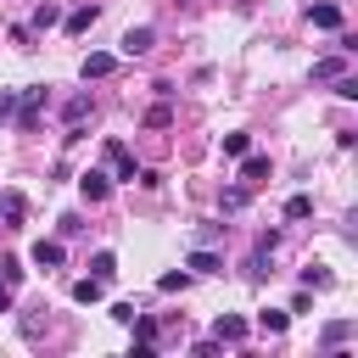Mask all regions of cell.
<instances>
[{
    "label": "cell",
    "mask_w": 358,
    "mask_h": 358,
    "mask_svg": "<svg viewBox=\"0 0 358 358\" xmlns=\"http://www.w3.org/2000/svg\"><path fill=\"white\" fill-rule=\"evenodd\" d=\"M84 112H90V95H73V101H67V123H78Z\"/></svg>",
    "instance_id": "484cf974"
},
{
    "label": "cell",
    "mask_w": 358,
    "mask_h": 358,
    "mask_svg": "<svg viewBox=\"0 0 358 358\" xmlns=\"http://www.w3.org/2000/svg\"><path fill=\"white\" fill-rule=\"evenodd\" d=\"M106 162H112V173H117V179H129V185H134V173H140V168H134V157H129V145H123V140H106Z\"/></svg>",
    "instance_id": "277c9868"
},
{
    "label": "cell",
    "mask_w": 358,
    "mask_h": 358,
    "mask_svg": "<svg viewBox=\"0 0 358 358\" xmlns=\"http://www.w3.org/2000/svg\"><path fill=\"white\" fill-rule=\"evenodd\" d=\"M28 257H34V263H39V268H62V257H67V252H62V241H45V235H39V241H34V252H28Z\"/></svg>",
    "instance_id": "52a82bcc"
},
{
    "label": "cell",
    "mask_w": 358,
    "mask_h": 358,
    "mask_svg": "<svg viewBox=\"0 0 358 358\" xmlns=\"http://www.w3.org/2000/svg\"><path fill=\"white\" fill-rule=\"evenodd\" d=\"M0 218H6V229H22V218H28V196H22V190H0Z\"/></svg>",
    "instance_id": "3957f363"
},
{
    "label": "cell",
    "mask_w": 358,
    "mask_h": 358,
    "mask_svg": "<svg viewBox=\"0 0 358 358\" xmlns=\"http://www.w3.org/2000/svg\"><path fill=\"white\" fill-rule=\"evenodd\" d=\"M112 67H117V56H106V50H90V56L78 62V73H84V78H106Z\"/></svg>",
    "instance_id": "9c48e42d"
},
{
    "label": "cell",
    "mask_w": 358,
    "mask_h": 358,
    "mask_svg": "<svg viewBox=\"0 0 358 358\" xmlns=\"http://www.w3.org/2000/svg\"><path fill=\"white\" fill-rule=\"evenodd\" d=\"M129 324H134V358H151V347H157V319H145V313H134Z\"/></svg>",
    "instance_id": "8992f818"
},
{
    "label": "cell",
    "mask_w": 358,
    "mask_h": 358,
    "mask_svg": "<svg viewBox=\"0 0 358 358\" xmlns=\"http://www.w3.org/2000/svg\"><path fill=\"white\" fill-rule=\"evenodd\" d=\"M341 341H352V319H336V324H324V347L336 352Z\"/></svg>",
    "instance_id": "9a60e30c"
},
{
    "label": "cell",
    "mask_w": 358,
    "mask_h": 358,
    "mask_svg": "<svg viewBox=\"0 0 358 358\" xmlns=\"http://www.w3.org/2000/svg\"><path fill=\"white\" fill-rule=\"evenodd\" d=\"M302 285H308V291H313V285H319V291H324V285H330V274H324V268H319V263H308V268H302Z\"/></svg>",
    "instance_id": "7402d4cb"
},
{
    "label": "cell",
    "mask_w": 358,
    "mask_h": 358,
    "mask_svg": "<svg viewBox=\"0 0 358 358\" xmlns=\"http://www.w3.org/2000/svg\"><path fill=\"white\" fill-rule=\"evenodd\" d=\"M0 313H11V285L0 280Z\"/></svg>",
    "instance_id": "f546056e"
},
{
    "label": "cell",
    "mask_w": 358,
    "mask_h": 358,
    "mask_svg": "<svg viewBox=\"0 0 358 358\" xmlns=\"http://www.w3.org/2000/svg\"><path fill=\"white\" fill-rule=\"evenodd\" d=\"M95 17H101L95 6H78V11H67V34H84V28H90Z\"/></svg>",
    "instance_id": "2e32d148"
},
{
    "label": "cell",
    "mask_w": 358,
    "mask_h": 358,
    "mask_svg": "<svg viewBox=\"0 0 358 358\" xmlns=\"http://www.w3.org/2000/svg\"><path fill=\"white\" fill-rule=\"evenodd\" d=\"M145 123H151V129H168V106H162V101H157V106H151V112H145Z\"/></svg>",
    "instance_id": "83f0119b"
},
{
    "label": "cell",
    "mask_w": 358,
    "mask_h": 358,
    "mask_svg": "<svg viewBox=\"0 0 358 358\" xmlns=\"http://www.w3.org/2000/svg\"><path fill=\"white\" fill-rule=\"evenodd\" d=\"M246 207V190H224V213H241Z\"/></svg>",
    "instance_id": "f1b7e54d"
},
{
    "label": "cell",
    "mask_w": 358,
    "mask_h": 358,
    "mask_svg": "<svg viewBox=\"0 0 358 358\" xmlns=\"http://www.w3.org/2000/svg\"><path fill=\"white\" fill-rule=\"evenodd\" d=\"M185 263H190V274H224V257H218L213 246H196Z\"/></svg>",
    "instance_id": "ba28073f"
},
{
    "label": "cell",
    "mask_w": 358,
    "mask_h": 358,
    "mask_svg": "<svg viewBox=\"0 0 358 358\" xmlns=\"http://www.w3.org/2000/svg\"><path fill=\"white\" fill-rule=\"evenodd\" d=\"M246 330H252V324H246L241 313H218V324H213V341H218V347H241V341H246Z\"/></svg>",
    "instance_id": "6da1fadb"
},
{
    "label": "cell",
    "mask_w": 358,
    "mask_h": 358,
    "mask_svg": "<svg viewBox=\"0 0 358 358\" xmlns=\"http://www.w3.org/2000/svg\"><path fill=\"white\" fill-rule=\"evenodd\" d=\"M101 291H106V280H95V274L73 280V302H101Z\"/></svg>",
    "instance_id": "7c38bea8"
},
{
    "label": "cell",
    "mask_w": 358,
    "mask_h": 358,
    "mask_svg": "<svg viewBox=\"0 0 358 358\" xmlns=\"http://www.w3.org/2000/svg\"><path fill=\"white\" fill-rule=\"evenodd\" d=\"M11 45H22V50H28V45H34V28H28V22H17V28H11Z\"/></svg>",
    "instance_id": "4316f807"
},
{
    "label": "cell",
    "mask_w": 358,
    "mask_h": 358,
    "mask_svg": "<svg viewBox=\"0 0 358 358\" xmlns=\"http://www.w3.org/2000/svg\"><path fill=\"white\" fill-rule=\"evenodd\" d=\"M50 22H62V6H39V11H34V34H45Z\"/></svg>",
    "instance_id": "d6986e66"
},
{
    "label": "cell",
    "mask_w": 358,
    "mask_h": 358,
    "mask_svg": "<svg viewBox=\"0 0 358 358\" xmlns=\"http://www.w3.org/2000/svg\"><path fill=\"white\" fill-rule=\"evenodd\" d=\"M106 190H112V179H106L101 168H84V173H78V196H84V201H106Z\"/></svg>",
    "instance_id": "5b68a950"
},
{
    "label": "cell",
    "mask_w": 358,
    "mask_h": 358,
    "mask_svg": "<svg viewBox=\"0 0 358 358\" xmlns=\"http://www.w3.org/2000/svg\"><path fill=\"white\" fill-rule=\"evenodd\" d=\"M308 213H313V196H291V201H285V218H291V224L308 218Z\"/></svg>",
    "instance_id": "ffe728a7"
},
{
    "label": "cell",
    "mask_w": 358,
    "mask_h": 358,
    "mask_svg": "<svg viewBox=\"0 0 358 358\" xmlns=\"http://www.w3.org/2000/svg\"><path fill=\"white\" fill-rule=\"evenodd\" d=\"M336 95H341V101H358V78L341 73V78H336Z\"/></svg>",
    "instance_id": "603a6c76"
},
{
    "label": "cell",
    "mask_w": 358,
    "mask_h": 358,
    "mask_svg": "<svg viewBox=\"0 0 358 358\" xmlns=\"http://www.w3.org/2000/svg\"><path fill=\"white\" fill-rule=\"evenodd\" d=\"M308 22L313 28H341V6H330V0L324 6H308Z\"/></svg>",
    "instance_id": "8fae6325"
},
{
    "label": "cell",
    "mask_w": 358,
    "mask_h": 358,
    "mask_svg": "<svg viewBox=\"0 0 358 358\" xmlns=\"http://www.w3.org/2000/svg\"><path fill=\"white\" fill-rule=\"evenodd\" d=\"M241 151H252V134H224V157H241Z\"/></svg>",
    "instance_id": "44dd1931"
},
{
    "label": "cell",
    "mask_w": 358,
    "mask_h": 358,
    "mask_svg": "<svg viewBox=\"0 0 358 358\" xmlns=\"http://www.w3.org/2000/svg\"><path fill=\"white\" fill-rule=\"evenodd\" d=\"M90 274H95V280H112V274H117V257H112V252H95V257H90Z\"/></svg>",
    "instance_id": "e0dca14e"
},
{
    "label": "cell",
    "mask_w": 358,
    "mask_h": 358,
    "mask_svg": "<svg viewBox=\"0 0 358 358\" xmlns=\"http://www.w3.org/2000/svg\"><path fill=\"white\" fill-rule=\"evenodd\" d=\"M241 179H246V185L268 179V157H257V151H241Z\"/></svg>",
    "instance_id": "30bf717a"
},
{
    "label": "cell",
    "mask_w": 358,
    "mask_h": 358,
    "mask_svg": "<svg viewBox=\"0 0 358 358\" xmlns=\"http://www.w3.org/2000/svg\"><path fill=\"white\" fill-rule=\"evenodd\" d=\"M17 117V90H0V123Z\"/></svg>",
    "instance_id": "d4e9b609"
},
{
    "label": "cell",
    "mask_w": 358,
    "mask_h": 358,
    "mask_svg": "<svg viewBox=\"0 0 358 358\" xmlns=\"http://www.w3.org/2000/svg\"><path fill=\"white\" fill-rule=\"evenodd\" d=\"M185 280H190V274H185V268H173V274H162V280H157V291H185Z\"/></svg>",
    "instance_id": "cb8c5ba5"
},
{
    "label": "cell",
    "mask_w": 358,
    "mask_h": 358,
    "mask_svg": "<svg viewBox=\"0 0 358 358\" xmlns=\"http://www.w3.org/2000/svg\"><path fill=\"white\" fill-rule=\"evenodd\" d=\"M22 274H28L22 257H0V280H6V285H22Z\"/></svg>",
    "instance_id": "ac0fdd59"
},
{
    "label": "cell",
    "mask_w": 358,
    "mask_h": 358,
    "mask_svg": "<svg viewBox=\"0 0 358 358\" xmlns=\"http://www.w3.org/2000/svg\"><path fill=\"white\" fill-rule=\"evenodd\" d=\"M151 45H157V28H151V22H140V28H129V34L117 39V50H123V56H145Z\"/></svg>",
    "instance_id": "7a4b0ae2"
},
{
    "label": "cell",
    "mask_w": 358,
    "mask_h": 358,
    "mask_svg": "<svg viewBox=\"0 0 358 358\" xmlns=\"http://www.w3.org/2000/svg\"><path fill=\"white\" fill-rule=\"evenodd\" d=\"M347 73V50L341 56H324V62H313V78H341Z\"/></svg>",
    "instance_id": "5bb4252c"
},
{
    "label": "cell",
    "mask_w": 358,
    "mask_h": 358,
    "mask_svg": "<svg viewBox=\"0 0 358 358\" xmlns=\"http://www.w3.org/2000/svg\"><path fill=\"white\" fill-rule=\"evenodd\" d=\"M285 324H291V313H285V308H263V313H257V330H263V336H280Z\"/></svg>",
    "instance_id": "4fadbf2b"
}]
</instances>
